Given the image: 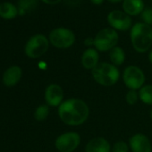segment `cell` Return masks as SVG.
I'll return each instance as SVG.
<instances>
[{
    "instance_id": "cell-1",
    "label": "cell",
    "mask_w": 152,
    "mask_h": 152,
    "mask_svg": "<svg viewBox=\"0 0 152 152\" xmlns=\"http://www.w3.org/2000/svg\"><path fill=\"white\" fill-rule=\"evenodd\" d=\"M90 108L87 103L80 99L72 98L64 100L58 107L60 120L68 126H79L89 118Z\"/></svg>"
},
{
    "instance_id": "cell-2",
    "label": "cell",
    "mask_w": 152,
    "mask_h": 152,
    "mask_svg": "<svg viewBox=\"0 0 152 152\" xmlns=\"http://www.w3.org/2000/svg\"><path fill=\"white\" fill-rule=\"evenodd\" d=\"M130 39L134 50L138 53H146L152 46V27L137 23L131 28Z\"/></svg>"
},
{
    "instance_id": "cell-3",
    "label": "cell",
    "mask_w": 152,
    "mask_h": 152,
    "mask_svg": "<svg viewBox=\"0 0 152 152\" xmlns=\"http://www.w3.org/2000/svg\"><path fill=\"white\" fill-rule=\"evenodd\" d=\"M94 81L101 86L110 87L120 79V71L117 66L107 62H100L92 71Z\"/></svg>"
},
{
    "instance_id": "cell-4",
    "label": "cell",
    "mask_w": 152,
    "mask_h": 152,
    "mask_svg": "<svg viewBox=\"0 0 152 152\" xmlns=\"http://www.w3.org/2000/svg\"><path fill=\"white\" fill-rule=\"evenodd\" d=\"M119 40L117 31L112 28L100 30L94 38V47L99 52H107L116 47Z\"/></svg>"
},
{
    "instance_id": "cell-5",
    "label": "cell",
    "mask_w": 152,
    "mask_h": 152,
    "mask_svg": "<svg viewBox=\"0 0 152 152\" xmlns=\"http://www.w3.org/2000/svg\"><path fill=\"white\" fill-rule=\"evenodd\" d=\"M48 40L53 47L59 49H66L74 44L75 34L70 29L59 27L50 31Z\"/></svg>"
},
{
    "instance_id": "cell-6",
    "label": "cell",
    "mask_w": 152,
    "mask_h": 152,
    "mask_svg": "<svg viewBox=\"0 0 152 152\" xmlns=\"http://www.w3.org/2000/svg\"><path fill=\"white\" fill-rule=\"evenodd\" d=\"M49 48V40L43 34H36L30 38L24 47L25 55L32 59L42 56Z\"/></svg>"
},
{
    "instance_id": "cell-7",
    "label": "cell",
    "mask_w": 152,
    "mask_h": 152,
    "mask_svg": "<svg viewBox=\"0 0 152 152\" xmlns=\"http://www.w3.org/2000/svg\"><path fill=\"white\" fill-rule=\"evenodd\" d=\"M145 81V74L140 67L136 65H129L124 70L123 82L129 90H140L144 86Z\"/></svg>"
},
{
    "instance_id": "cell-8",
    "label": "cell",
    "mask_w": 152,
    "mask_h": 152,
    "mask_svg": "<svg viewBox=\"0 0 152 152\" xmlns=\"http://www.w3.org/2000/svg\"><path fill=\"white\" fill-rule=\"evenodd\" d=\"M81 143V136L76 132L60 134L55 140V147L59 152H73Z\"/></svg>"
},
{
    "instance_id": "cell-9",
    "label": "cell",
    "mask_w": 152,
    "mask_h": 152,
    "mask_svg": "<svg viewBox=\"0 0 152 152\" xmlns=\"http://www.w3.org/2000/svg\"><path fill=\"white\" fill-rule=\"evenodd\" d=\"M107 23L110 28L120 31H128L132 27L131 16L120 10L111 11L107 15Z\"/></svg>"
},
{
    "instance_id": "cell-10",
    "label": "cell",
    "mask_w": 152,
    "mask_h": 152,
    "mask_svg": "<svg viewBox=\"0 0 152 152\" xmlns=\"http://www.w3.org/2000/svg\"><path fill=\"white\" fill-rule=\"evenodd\" d=\"M45 101L49 107H59L64 102V91L58 84H49L45 90Z\"/></svg>"
},
{
    "instance_id": "cell-11",
    "label": "cell",
    "mask_w": 152,
    "mask_h": 152,
    "mask_svg": "<svg viewBox=\"0 0 152 152\" xmlns=\"http://www.w3.org/2000/svg\"><path fill=\"white\" fill-rule=\"evenodd\" d=\"M129 147L132 152H151L152 145L149 139L143 133H136L129 140Z\"/></svg>"
},
{
    "instance_id": "cell-12",
    "label": "cell",
    "mask_w": 152,
    "mask_h": 152,
    "mask_svg": "<svg viewBox=\"0 0 152 152\" xmlns=\"http://www.w3.org/2000/svg\"><path fill=\"white\" fill-rule=\"evenodd\" d=\"M23 70L17 65H12L7 68L2 76V83L7 87L15 86L22 79Z\"/></svg>"
},
{
    "instance_id": "cell-13",
    "label": "cell",
    "mask_w": 152,
    "mask_h": 152,
    "mask_svg": "<svg viewBox=\"0 0 152 152\" xmlns=\"http://www.w3.org/2000/svg\"><path fill=\"white\" fill-rule=\"evenodd\" d=\"M81 63L83 68H85L86 70L92 71L100 63L99 51L96 48H88L82 55Z\"/></svg>"
},
{
    "instance_id": "cell-14",
    "label": "cell",
    "mask_w": 152,
    "mask_h": 152,
    "mask_svg": "<svg viewBox=\"0 0 152 152\" xmlns=\"http://www.w3.org/2000/svg\"><path fill=\"white\" fill-rule=\"evenodd\" d=\"M112 146L104 137H95L85 146V152H111Z\"/></svg>"
},
{
    "instance_id": "cell-15",
    "label": "cell",
    "mask_w": 152,
    "mask_h": 152,
    "mask_svg": "<svg viewBox=\"0 0 152 152\" xmlns=\"http://www.w3.org/2000/svg\"><path fill=\"white\" fill-rule=\"evenodd\" d=\"M123 11L130 16L140 15L144 10L143 0H124L123 2Z\"/></svg>"
},
{
    "instance_id": "cell-16",
    "label": "cell",
    "mask_w": 152,
    "mask_h": 152,
    "mask_svg": "<svg viewBox=\"0 0 152 152\" xmlns=\"http://www.w3.org/2000/svg\"><path fill=\"white\" fill-rule=\"evenodd\" d=\"M19 14L18 8L12 3L4 2L0 4V17L6 20H11L17 16Z\"/></svg>"
},
{
    "instance_id": "cell-17",
    "label": "cell",
    "mask_w": 152,
    "mask_h": 152,
    "mask_svg": "<svg viewBox=\"0 0 152 152\" xmlns=\"http://www.w3.org/2000/svg\"><path fill=\"white\" fill-rule=\"evenodd\" d=\"M109 58L111 64L118 67L125 61V52L122 48L116 46L109 51Z\"/></svg>"
},
{
    "instance_id": "cell-18",
    "label": "cell",
    "mask_w": 152,
    "mask_h": 152,
    "mask_svg": "<svg viewBox=\"0 0 152 152\" xmlns=\"http://www.w3.org/2000/svg\"><path fill=\"white\" fill-rule=\"evenodd\" d=\"M138 92H139L140 100L142 103L152 106V85L150 84L144 85L139 90Z\"/></svg>"
},
{
    "instance_id": "cell-19",
    "label": "cell",
    "mask_w": 152,
    "mask_h": 152,
    "mask_svg": "<svg viewBox=\"0 0 152 152\" xmlns=\"http://www.w3.org/2000/svg\"><path fill=\"white\" fill-rule=\"evenodd\" d=\"M37 0H20L18 2L19 5V15H23L27 12L31 11L37 6Z\"/></svg>"
},
{
    "instance_id": "cell-20",
    "label": "cell",
    "mask_w": 152,
    "mask_h": 152,
    "mask_svg": "<svg viewBox=\"0 0 152 152\" xmlns=\"http://www.w3.org/2000/svg\"><path fill=\"white\" fill-rule=\"evenodd\" d=\"M48 115H49V106L47 104H43L36 108L34 112V118L39 122H41L46 120Z\"/></svg>"
},
{
    "instance_id": "cell-21",
    "label": "cell",
    "mask_w": 152,
    "mask_h": 152,
    "mask_svg": "<svg viewBox=\"0 0 152 152\" xmlns=\"http://www.w3.org/2000/svg\"><path fill=\"white\" fill-rule=\"evenodd\" d=\"M140 99L139 98V92L137 91H133V90H129L126 93V96H125V100H126V103L130 106H132V105H135L138 100Z\"/></svg>"
},
{
    "instance_id": "cell-22",
    "label": "cell",
    "mask_w": 152,
    "mask_h": 152,
    "mask_svg": "<svg viewBox=\"0 0 152 152\" xmlns=\"http://www.w3.org/2000/svg\"><path fill=\"white\" fill-rule=\"evenodd\" d=\"M129 144L125 141L119 140L114 143L111 148V152H129Z\"/></svg>"
},
{
    "instance_id": "cell-23",
    "label": "cell",
    "mask_w": 152,
    "mask_h": 152,
    "mask_svg": "<svg viewBox=\"0 0 152 152\" xmlns=\"http://www.w3.org/2000/svg\"><path fill=\"white\" fill-rule=\"evenodd\" d=\"M142 23L152 26V8H146L143 10V12L140 14Z\"/></svg>"
},
{
    "instance_id": "cell-24",
    "label": "cell",
    "mask_w": 152,
    "mask_h": 152,
    "mask_svg": "<svg viewBox=\"0 0 152 152\" xmlns=\"http://www.w3.org/2000/svg\"><path fill=\"white\" fill-rule=\"evenodd\" d=\"M84 45L89 47V48H91L92 46H94V38H91V37H89L87 39H85L84 40Z\"/></svg>"
},
{
    "instance_id": "cell-25",
    "label": "cell",
    "mask_w": 152,
    "mask_h": 152,
    "mask_svg": "<svg viewBox=\"0 0 152 152\" xmlns=\"http://www.w3.org/2000/svg\"><path fill=\"white\" fill-rule=\"evenodd\" d=\"M41 1L48 5H56L61 2V0H41Z\"/></svg>"
},
{
    "instance_id": "cell-26",
    "label": "cell",
    "mask_w": 152,
    "mask_h": 152,
    "mask_svg": "<svg viewBox=\"0 0 152 152\" xmlns=\"http://www.w3.org/2000/svg\"><path fill=\"white\" fill-rule=\"evenodd\" d=\"M105 0H91V2L93 4V5H96V6H100Z\"/></svg>"
},
{
    "instance_id": "cell-27",
    "label": "cell",
    "mask_w": 152,
    "mask_h": 152,
    "mask_svg": "<svg viewBox=\"0 0 152 152\" xmlns=\"http://www.w3.org/2000/svg\"><path fill=\"white\" fill-rule=\"evenodd\" d=\"M110 3H114V4H116V3H120V2H124V0H107Z\"/></svg>"
},
{
    "instance_id": "cell-28",
    "label": "cell",
    "mask_w": 152,
    "mask_h": 152,
    "mask_svg": "<svg viewBox=\"0 0 152 152\" xmlns=\"http://www.w3.org/2000/svg\"><path fill=\"white\" fill-rule=\"evenodd\" d=\"M148 60L152 64V49L148 52Z\"/></svg>"
},
{
    "instance_id": "cell-29",
    "label": "cell",
    "mask_w": 152,
    "mask_h": 152,
    "mask_svg": "<svg viewBox=\"0 0 152 152\" xmlns=\"http://www.w3.org/2000/svg\"><path fill=\"white\" fill-rule=\"evenodd\" d=\"M149 116H150V118L152 119V108H151V110H150V112H149Z\"/></svg>"
},
{
    "instance_id": "cell-30",
    "label": "cell",
    "mask_w": 152,
    "mask_h": 152,
    "mask_svg": "<svg viewBox=\"0 0 152 152\" xmlns=\"http://www.w3.org/2000/svg\"><path fill=\"white\" fill-rule=\"evenodd\" d=\"M151 1H152V0H151Z\"/></svg>"
}]
</instances>
